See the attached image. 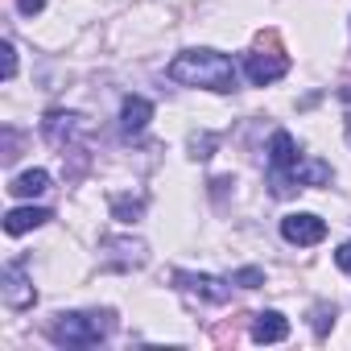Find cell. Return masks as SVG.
Wrapping results in <instances>:
<instances>
[{
	"label": "cell",
	"instance_id": "1",
	"mask_svg": "<svg viewBox=\"0 0 351 351\" xmlns=\"http://www.w3.org/2000/svg\"><path fill=\"white\" fill-rule=\"evenodd\" d=\"M165 75L173 79V83H182V87H203V91H219V95H228V91H236V62L228 58V54H219V50H182V54H173L169 58V66H165Z\"/></svg>",
	"mask_w": 351,
	"mask_h": 351
},
{
	"label": "cell",
	"instance_id": "2",
	"mask_svg": "<svg viewBox=\"0 0 351 351\" xmlns=\"http://www.w3.org/2000/svg\"><path fill=\"white\" fill-rule=\"evenodd\" d=\"M112 314L108 310H71L50 322V339L58 347H99L112 335Z\"/></svg>",
	"mask_w": 351,
	"mask_h": 351
},
{
	"label": "cell",
	"instance_id": "3",
	"mask_svg": "<svg viewBox=\"0 0 351 351\" xmlns=\"http://www.w3.org/2000/svg\"><path fill=\"white\" fill-rule=\"evenodd\" d=\"M0 298H5L9 310H29L38 302V289L25 273V261H9L5 269H0Z\"/></svg>",
	"mask_w": 351,
	"mask_h": 351
},
{
	"label": "cell",
	"instance_id": "4",
	"mask_svg": "<svg viewBox=\"0 0 351 351\" xmlns=\"http://www.w3.org/2000/svg\"><path fill=\"white\" fill-rule=\"evenodd\" d=\"M330 178H335V169H330L326 161H318V157H302L289 173L273 178V191H277V195H289L293 186H298V191H302V186H330Z\"/></svg>",
	"mask_w": 351,
	"mask_h": 351
},
{
	"label": "cell",
	"instance_id": "5",
	"mask_svg": "<svg viewBox=\"0 0 351 351\" xmlns=\"http://www.w3.org/2000/svg\"><path fill=\"white\" fill-rule=\"evenodd\" d=\"M281 236H285V244H298V248L322 244L326 240V219H318L310 211H293V215L281 219Z\"/></svg>",
	"mask_w": 351,
	"mask_h": 351
},
{
	"label": "cell",
	"instance_id": "6",
	"mask_svg": "<svg viewBox=\"0 0 351 351\" xmlns=\"http://www.w3.org/2000/svg\"><path fill=\"white\" fill-rule=\"evenodd\" d=\"M173 281H178V289H186V293H195L211 306H223L232 298V277L223 281V277H211V273H173Z\"/></svg>",
	"mask_w": 351,
	"mask_h": 351
},
{
	"label": "cell",
	"instance_id": "7",
	"mask_svg": "<svg viewBox=\"0 0 351 351\" xmlns=\"http://www.w3.org/2000/svg\"><path fill=\"white\" fill-rule=\"evenodd\" d=\"M42 132H46V141H50V145L66 149L71 141H79V136L87 132V120H83L79 112H62V108H54V112H46Z\"/></svg>",
	"mask_w": 351,
	"mask_h": 351
},
{
	"label": "cell",
	"instance_id": "8",
	"mask_svg": "<svg viewBox=\"0 0 351 351\" xmlns=\"http://www.w3.org/2000/svg\"><path fill=\"white\" fill-rule=\"evenodd\" d=\"M285 71H289V58H285V54H248V58H244V79H248L252 87H269V83H277Z\"/></svg>",
	"mask_w": 351,
	"mask_h": 351
},
{
	"label": "cell",
	"instance_id": "9",
	"mask_svg": "<svg viewBox=\"0 0 351 351\" xmlns=\"http://www.w3.org/2000/svg\"><path fill=\"white\" fill-rule=\"evenodd\" d=\"M298 161H302V149H298V141H293L285 128H277V132H273V141H269V165H273V178L289 173Z\"/></svg>",
	"mask_w": 351,
	"mask_h": 351
},
{
	"label": "cell",
	"instance_id": "10",
	"mask_svg": "<svg viewBox=\"0 0 351 351\" xmlns=\"http://www.w3.org/2000/svg\"><path fill=\"white\" fill-rule=\"evenodd\" d=\"M149 120H153V104L145 95H128L120 104V132L124 136H141L149 128Z\"/></svg>",
	"mask_w": 351,
	"mask_h": 351
},
{
	"label": "cell",
	"instance_id": "11",
	"mask_svg": "<svg viewBox=\"0 0 351 351\" xmlns=\"http://www.w3.org/2000/svg\"><path fill=\"white\" fill-rule=\"evenodd\" d=\"M252 339L256 343H281V339H289V318L281 310H261L252 318Z\"/></svg>",
	"mask_w": 351,
	"mask_h": 351
},
{
	"label": "cell",
	"instance_id": "12",
	"mask_svg": "<svg viewBox=\"0 0 351 351\" xmlns=\"http://www.w3.org/2000/svg\"><path fill=\"white\" fill-rule=\"evenodd\" d=\"M50 219H54V215H50L46 207H13V211L5 215V232H9V236H25V232L50 223Z\"/></svg>",
	"mask_w": 351,
	"mask_h": 351
},
{
	"label": "cell",
	"instance_id": "13",
	"mask_svg": "<svg viewBox=\"0 0 351 351\" xmlns=\"http://www.w3.org/2000/svg\"><path fill=\"white\" fill-rule=\"evenodd\" d=\"M46 191H50V173L46 169H25V173H17V178L9 182V195L13 199H38Z\"/></svg>",
	"mask_w": 351,
	"mask_h": 351
},
{
	"label": "cell",
	"instance_id": "14",
	"mask_svg": "<svg viewBox=\"0 0 351 351\" xmlns=\"http://www.w3.org/2000/svg\"><path fill=\"white\" fill-rule=\"evenodd\" d=\"M211 149H215V136H211V132H195V136H191V157L207 161V157H211Z\"/></svg>",
	"mask_w": 351,
	"mask_h": 351
},
{
	"label": "cell",
	"instance_id": "15",
	"mask_svg": "<svg viewBox=\"0 0 351 351\" xmlns=\"http://www.w3.org/2000/svg\"><path fill=\"white\" fill-rule=\"evenodd\" d=\"M141 207H145L141 199H136V203H128V199H116V203H112V211H116V219H120V223H136Z\"/></svg>",
	"mask_w": 351,
	"mask_h": 351
},
{
	"label": "cell",
	"instance_id": "16",
	"mask_svg": "<svg viewBox=\"0 0 351 351\" xmlns=\"http://www.w3.org/2000/svg\"><path fill=\"white\" fill-rule=\"evenodd\" d=\"M0 58H5V66H0V75H5V83L17 75V46L13 42H0Z\"/></svg>",
	"mask_w": 351,
	"mask_h": 351
},
{
	"label": "cell",
	"instance_id": "17",
	"mask_svg": "<svg viewBox=\"0 0 351 351\" xmlns=\"http://www.w3.org/2000/svg\"><path fill=\"white\" fill-rule=\"evenodd\" d=\"M232 285L256 289V285H265V273H261V269H240V273H232Z\"/></svg>",
	"mask_w": 351,
	"mask_h": 351
},
{
	"label": "cell",
	"instance_id": "18",
	"mask_svg": "<svg viewBox=\"0 0 351 351\" xmlns=\"http://www.w3.org/2000/svg\"><path fill=\"white\" fill-rule=\"evenodd\" d=\"M326 326H335V306H314V330L326 335Z\"/></svg>",
	"mask_w": 351,
	"mask_h": 351
},
{
	"label": "cell",
	"instance_id": "19",
	"mask_svg": "<svg viewBox=\"0 0 351 351\" xmlns=\"http://www.w3.org/2000/svg\"><path fill=\"white\" fill-rule=\"evenodd\" d=\"M335 265H339L343 273H351V240H347V244H343V248L335 252Z\"/></svg>",
	"mask_w": 351,
	"mask_h": 351
},
{
	"label": "cell",
	"instance_id": "20",
	"mask_svg": "<svg viewBox=\"0 0 351 351\" xmlns=\"http://www.w3.org/2000/svg\"><path fill=\"white\" fill-rule=\"evenodd\" d=\"M17 9H21L25 17H34V13H42V9H46V0H17Z\"/></svg>",
	"mask_w": 351,
	"mask_h": 351
},
{
	"label": "cell",
	"instance_id": "21",
	"mask_svg": "<svg viewBox=\"0 0 351 351\" xmlns=\"http://www.w3.org/2000/svg\"><path fill=\"white\" fill-rule=\"evenodd\" d=\"M347 145H351V116H347Z\"/></svg>",
	"mask_w": 351,
	"mask_h": 351
}]
</instances>
